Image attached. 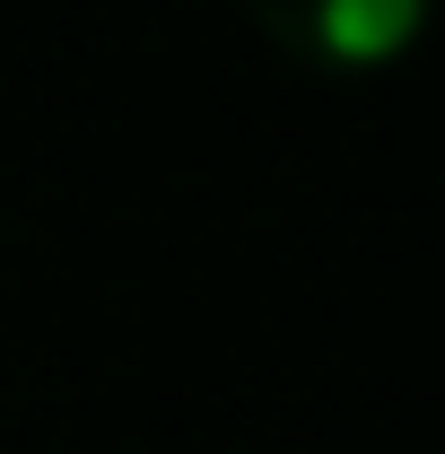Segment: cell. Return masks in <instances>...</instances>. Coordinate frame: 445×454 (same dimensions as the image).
<instances>
[{
  "mask_svg": "<svg viewBox=\"0 0 445 454\" xmlns=\"http://www.w3.org/2000/svg\"><path fill=\"white\" fill-rule=\"evenodd\" d=\"M245 18H254L262 44H279L297 70L358 79V70H385V61L410 53L428 0H245Z\"/></svg>",
  "mask_w": 445,
  "mask_h": 454,
  "instance_id": "cell-1",
  "label": "cell"
}]
</instances>
